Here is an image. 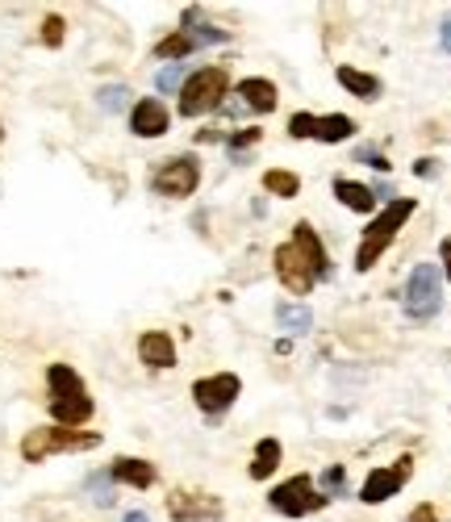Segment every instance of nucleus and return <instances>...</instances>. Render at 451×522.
I'll return each mask as SVG.
<instances>
[{"mask_svg":"<svg viewBox=\"0 0 451 522\" xmlns=\"http://www.w3.org/2000/svg\"><path fill=\"white\" fill-rule=\"evenodd\" d=\"M272 264H276L280 285H285L293 297H305L318 280H330V259H326V246H322V238L314 235L309 222H297L293 238L276 246Z\"/></svg>","mask_w":451,"mask_h":522,"instance_id":"1","label":"nucleus"},{"mask_svg":"<svg viewBox=\"0 0 451 522\" xmlns=\"http://www.w3.org/2000/svg\"><path fill=\"white\" fill-rule=\"evenodd\" d=\"M414 209H418V205H414L410 197H397V201H389V209H381V214L363 226L360 251H355V272H372V264L384 256V246L397 238V230L414 217Z\"/></svg>","mask_w":451,"mask_h":522,"instance_id":"2","label":"nucleus"},{"mask_svg":"<svg viewBox=\"0 0 451 522\" xmlns=\"http://www.w3.org/2000/svg\"><path fill=\"white\" fill-rule=\"evenodd\" d=\"M105 439L92 431H68V426H38V431H30L26 439H21V455L30 464L47 460V455L55 452H92V447H100Z\"/></svg>","mask_w":451,"mask_h":522,"instance_id":"3","label":"nucleus"},{"mask_svg":"<svg viewBox=\"0 0 451 522\" xmlns=\"http://www.w3.org/2000/svg\"><path fill=\"white\" fill-rule=\"evenodd\" d=\"M226 71L222 68H201L196 76H188V84L180 89V113L184 118H201V113H214L226 97Z\"/></svg>","mask_w":451,"mask_h":522,"instance_id":"4","label":"nucleus"},{"mask_svg":"<svg viewBox=\"0 0 451 522\" xmlns=\"http://www.w3.org/2000/svg\"><path fill=\"white\" fill-rule=\"evenodd\" d=\"M443 272L435 264H418L410 272V285H405V314L414 322H426L443 309Z\"/></svg>","mask_w":451,"mask_h":522,"instance_id":"5","label":"nucleus"},{"mask_svg":"<svg viewBox=\"0 0 451 522\" xmlns=\"http://www.w3.org/2000/svg\"><path fill=\"white\" fill-rule=\"evenodd\" d=\"M267 506H272L276 514H288V518H305V514L314 510H326V497L314 489V476H288L285 485H276L272 493H267Z\"/></svg>","mask_w":451,"mask_h":522,"instance_id":"6","label":"nucleus"},{"mask_svg":"<svg viewBox=\"0 0 451 522\" xmlns=\"http://www.w3.org/2000/svg\"><path fill=\"white\" fill-rule=\"evenodd\" d=\"M196 184H201V159L196 155H172L163 159L151 176V188L159 197H193Z\"/></svg>","mask_w":451,"mask_h":522,"instance_id":"7","label":"nucleus"},{"mask_svg":"<svg viewBox=\"0 0 451 522\" xmlns=\"http://www.w3.org/2000/svg\"><path fill=\"white\" fill-rule=\"evenodd\" d=\"M238 393H243V381H238L235 372L201 376V381L193 384V402H196V410H205V414H226V410L238 402Z\"/></svg>","mask_w":451,"mask_h":522,"instance_id":"8","label":"nucleus"},{"mask_svg":"<svg viewBox=\"0 0 451 522\" xmlns=\"http://www.w3.org/2000/svg\"><path fill=\"white\" fill-rule=\"evenodd\" d=\"M410 473H414V455H402V460L393 464V468H376V473H368V481H363V489H360V502H363V506L389 502L393 493L405 489Z\"/></svg>","mask_w":451,"mask_h":522,"instance_id":"9","label":"nucleus"},{"mask_svg":"<svg viewBox=\"0 0 451 522\" xmlns=\"http://www.w3.org/2000/svg\"><path fill=\"white\" fill-rule=\"evenodd\" d=\"M167 510L176 522H217L222 518V502L209 497V493H196V489H176L167 497Z\"/></svg>","mask_w":451,"mask_h":522,"instance_id":"10","label":"nucleus"},{"mask_svg":"<svg viewBox=\"0 0 451 522\" xmlns=\"http://www.w3.org/2000/svg\"><path fill=\"white\" fill-rule=\"evenodd\" d=\"M167 126H172V113L163 109V100L147 97L130 105V130L138 139H159V134H167Z\"/></svg>","mask_w":451,"mask_h":522,"instance_id":"11","label":"nucleus"},{"mask_svg":"<svg viewBox=\"0 0 451 522\" xmlns=\"http://www.w3.org/2000/svg\"><path fill=\"white\" fill-rule=\"evenodd\" d=\"M138 360L147 368H172L176 364V343H172V335H163V330H147V335L138 339Z\"/></svg>","mask_w":451,"mask_h":522,"instance_id":"12","label":"nucleus"},{"mask_svg":"<svg viewBox=\"0 0 451 522\" xmlns=\"http://www.w3.org/2000/svg\"><path fill=\"white\" fill-rule=\"evenodd\" d=\"M109 476L121 481V485H130V489H151V485H155V464L134 460V455H118L113 468H109Z\"/></svg>","mask_w":451,"mask_h":522,"instance_id":"13","label":"nucleus"},{"mask_svg":"<svg viewBox=\"0 0 451 522\" xmlns=\"http://www.w3.org/2000/svg\"><path fill=\"white\" fill-rule=\"evenodd\" d=\"M238 97H243L246 109H256V113H272V109L280 105V92H276V84H272V79H264V76L243 79V84H238Z\"/></svg>","mask_w":451,"mask_h":522,"instance_id":"14","label":"nucleus"},{"mask_svg":"<svg viewBox=\"0 0 451 522\" xmlns=\"http://www.w3.org/2000/svg\"><path fill=\"white\" fill-rule=\"evenodd\" d=\"M47 384H50V402H68V397H84V381L76 368L68 364H50L47 368Z\"/></svg>","mask_w":451,"mask_h":522,"instance_id":"15","label":"nucleus"},{"mask_svg":"<svg viewBox=\"0 0 451 522\" xmlns=\"http://www.w3.org/2000/svg\"><path fill=\"white\" fill-rule=\"evenodd\" d=\"M50 414H55V423L68 426V431H76V426H84L92 418V397H68V402H50Z\"/></svg>","mask_w":451,"mask_h":522,"instance_id":"16","label":"nucleus"},{"mask_svg":"<svg viewBox=\"0 0 451 522\" xmlns=\"http://www.w3.org/2000/svg\"><path fill=\"white\" fill-rule=\"evenodd\" d=\"M334 197H339V205L351 209V214H372V209H376L372 188L355 184V180H334Z\"/></svg>","mask_w":451,"mask_h":522,"instance_id":"17","label":"nucleus"},{"mask_svg":"<svg viewBox=\"0 0 451 522\" xmlns=\"http://www.w3.org/2000/svg\"><path fill=\"white\" fill-rule=\"evenodd\" d=\"M184 34L196 42V47H217V42H226V30L209 26L205 9H184Z\"/></svg>","mask_w":451,"mask_h":522,"instance_id":"18","label":"nucleus"},{"mask_svg":"<svg viewBox=\"0 0 451 522\" xmlns=\"http://www.w3.org/2000/svg\"><path fill=\"white\" fill-rule=\"evenodd\" d=\"M339 84H343L351 97L360 100H376L381 97V79L368 76V71H355V68H339Z\"/></svg>","mask_w":451,"mask_h":522,"instance_id":"19","label":"nucleus"},{"mask_svg":"<svg viewBox=\"0 0 451 522\" xmlns=\"http://www.w3.org/2000/svg\"><path fill=\"white\" fill-rule=\"evenodd\" d=\"M280 468V439H259L256 460H251V481H267Z\"/></svg>","mask_w":451,"mask_h":522,"instance_id":"20","label":"nucleus"},{"mask_svg":"<svg viewBox=\"0 0 451 522\" xmlns=\"http://www.w3.org/2000/svg\"><path fill=\"white\" fill-rule=\"evenodd\" d=\"M351 134H355V121L343 118V113H330V118H318V134H314V139L330 147V142H347Z\"/></svg>","mask_w":451,"mask_h":522,"instance_id":"21","label":"nucleus"},{"mask_svg":"<svg viewBox=\"0 0 451 522\" xmlns=\"http://www.w3.org/2000/svg\"><path fill=\"white\" fill-rule=\"evenodd\" d=\"M264 188L272 197H297L301 193V176H293L285 168H272V172H264Z\"/></svg>","mask_w":451,"mask_h":522,"instance_id":"22","label":"nucleus"},{"mask_svg":"<svg viewBox=\"0 0 451 522\" xmlns=\"http://www.w3.org/2000/svg\"><path fill=\"white\" fill-rule=\"evenodd\" d=\"M193 47H196V42L188 38V34H167L163 42H155V55H159V59H184Z\"/></svg>","mask_w":451,"mask_h":522,"instance_id":"23","label":"nucleus"},{"mask_svg":"<svg viewBox=\"0 0 451 522\" xmlns=\"http://www.w3.org/2000/svg\"><path fill=\"white\" fill-rule=\"evenodd\" d=\"M339 493H347V473H343V464H330L322 473V497L330 502V497H339Z\"/></svg>","mask_w":451,"mask_h":522,"instance_id":"24","label":"nucleus"},{"mask_svg":"<svg viewBox=\"0 0 451 522\" xmlns=\"http://www.w3.org/2000/svg\"><path fill=\"white\" fill-rule=\"evenodd\" d=\"M97 100L109 109V113H118V109L130 105V89H126V84H109V89L97 92Z\"/></svg>","mask_w":451,"mask_h":522,"instance_id":"25","label":"nucleus"},{"mask_svg":"<svg viewBox=\"0 0 451 522\" xmlns=\"http://www.w3.org/2000/svg\"><path fill=\"white\" fill-rule=\"evenodd\" d=\"M276 318H280V326H285V330H293V335L309 330V322H314V318H309V309H301V306H297V309H288V306H285Z\"/></svg>","mask_w":451,"mask_h":522,"instance_id":"26","label":"nucleus"},{"mask_svg":"<svg viewBox=\"0 0 451 522\" xmlns=\"http://www.w3.org/2000/svg\"><path fill=\"white\" fill-rule=\"evenodd\" d=\"M318 134V118L314 113H297L293 121H288V139H314Z\"/></svg>","mask_w":451,"mask_h":522,"instance_id":"27","label":"nucleus"},{"mask_svg":"<svg viewBox=\"0 0 451 522\" xmlns=\"http://www.w3.org/2000/svg\"><path fill=\"white\" fill-rule=\"evenodd\" d=\"M256 142H264V130H259V126L230 134V147H235V151H246V147H256Z\"/></svg>","mask_w":451,"mask_h":522,"instance_id":"28","label":"nucleus"},{"mask_svg":"<svg viewBox=\"0 0 451 522\" xmlns=\"http://www.w3.org/2000/svg\"><path fill=\"white\" fill-rule=\"evenodd\" d=\"M63 30H68V26H63V17H47V21H42V42H47V47H59Z\"/></svg>","mask_w":451,"mask_h":522,"instance_id":"29","label":"nucleus"},{"mask_svg":"<svg viewBox=\"0 0 451 522\" xmlns=\"http://www.w3.org/2000/svg\"><path fill=\"white\" fill-rule=\"evenodd\" d=\"M355 159H360V163H372L376 172H389V159H384L381 151H372V147H360L355 151Z\"/></svg>","mask_w":451,"mask_h":522,"instance_id":"30","label":"nucleus"},{"mask_svg":"<svg viewBox=\"0 0 451 522\" xmlns=\"http://www.w3.org/2000/svg\"><path fill=\"white\" fill-rule=\"evenodd\" d=\"M159 89H163V92H176V89H180V68H167L163 76H159Z\"/></svg>","mask_w":451,"mask_h":522,"instance_id":"31","label":"nucleus"},{"mask_svg":"<svg viewBox=\"0 0 451 522\" xmlns=\"http://www.w3.org/2000/svg\"><path fill=\"white\" fill-rule=\"evenodd\" d=\"M109 473H92V493H97V497H100V502H109Z\"/></svg>","mask_w":451,"mask_h":522,"instance_id":"32","label":"nucleus"},{"mask_svg":"<svg viewBox=\"0 0 451 522\" xmlns=\"http://www.w3.org/2000/svg\"><path fill=\"white\" fill-rule=\"evenodd\" d=\"M410 522H439V514H435V506H418V510L410 514Z\"/></svg>","mask_w":451,"mask_h":522,"instance_id":"33","label":"nucleus"},{"mask_svg":"<svg viewBox=\"0 0 451 522\" xmlns=\"http://www.w3.org/2000/svg\"><path fill=\"white\" fill-rule=\"evenodd\" d=\"M414 172H418V176H426V180H435L439 163H435V159H418V163H414Z\"/></svg>","mask_w":451,"mask_h":522,"instance_id":"34","label":"nucleus"},{"mask_svg":"<svg viewBox=\"0 0 451 522\" xmlns=\"http://www.w3.org/2000/svg\"><path fill=\"white\" fill-rule=\"evenodd\" d=\"M439 256H443V277L451 280V238H443L439 243Z\"/></svg>","mask_w":451,"mask_h":522,"instance_id":"35","label":"nucleus"},{"mask_svg":"<svg viewBox=\"0 0 451 522\" xmlns=\"http://www.w3.org/2000/svg\"><path fill=\"white\" fill-rule=\"evenodd\" d=\"M443 50H447V55H451V17L443 21Z\"/></svg>","mask_w":451,"mask_h":522,"instance_id":"36","label":"nucleus"},{"mask_svg":"<svg viewBox=\"0 0 451 522\" xmlns=\"http://www.w3.org/2000/svg\"><path fill=\"white\" fill-rule=\"evenodd\" d=\"M126 522H151V518H147L142 510H130V514H126Z\"/></svg>","mask_w":451,"mask_h":522,"instance_id":"37","label":"nucleus"},{"mask_svg":"<svg viewBox=\"0 0 451 522\" xmlns=\"http://www.w3.org/2000/svg\"><path fill=\"white\" fill-rule=\"evenodd\" d=\"M0 139H5V126H0Z\"/></svg>","mask_w":451,"mask_h":522,"instance_id":"38","label":"nucleus"}]
</instances>
